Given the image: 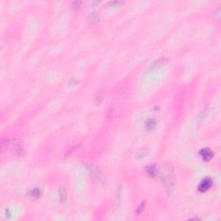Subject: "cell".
I'll return each instance as SVG.
<instances>
[{
	"label": "cell",
	"instance_id": "6da1fadb",
	"mask_svg": "<svg viewBox=\"0 0 221 221\" xmlns=\"http://www.w3.org/2000/svg\"><path fill=\"white\" fill-rule=\"evenodd\" d=\"M212 186H213V181H212V179H210V178H206V179H204V180L201 182V183L199 185V191L201 192V193H205V192L208 191V190L211 188Z\"/></svg>",
	"mask_w": 221,
	"mask_h": 221
},
{
	"label": "cell",
	"instance_id": "7a4b0ae2",
	"mask_svg": "<svg viewBox=\"0 0 221 221\" xmlns=\"http://www.w3.org/2000/svg\"><path fill=\"white\" fill-rule=\"evenodd\" d=\"M163 182H164L166 188L168 189H172L173 188V186H174V183H173V177L171 175L170 173H168V172H165L163 173Z\"/></svg>",
	"mask_w": 221,
	"mask_h": 221
},
{
	"label": "cell",
	"instance_id": "8992f818",
	"mask_svg": "<svg viewBox=\"0 0 221 221\" xmlns=\"http://www.w3.org/2000/svg\"><path fill=\"white\" fill-rule=\"evenodd\" d=\"M167 61V59H166V58H160V59L156 60V61H154V62H153V63L150 66L149 70H152V69H154L155 67H158V65L160 66L161 64L164 63V61Z\"/></svg>",
	"mask_w": 221,
	"mask_h": 221
},
{
	"label": "cell",
	"instance_id": "ba28073f",
	"mask_svg": "<svg viewBox=\"0 0 221 221\" xmlns=\"http://www.w3.org/2000/svg\"><path fill=\"white\" fill-rule=\"evenodd\" d=\"M59 199L61 202H64L67 200V192L63 188H61L59 189Z\"/></svg>",
	"mask_w": 221,
	"mask_h": 221
},
{
	"label": "cell",
	"instance_id": "5b68a950",
	"mask_svg": "<svg viewBox=\"0 0 221 221\" xmlns=\"http://www.w3.org/2000/svg\"><path fill=\"white\" fill-rule=\"evenodd\" d=\"M145 128L148 130V131H151L153 130L155 127H156V122L154 118H149L145 121Z\"/></svg>",
	"mask_w": 221,
	"mask_h": 221
},
{
	"label": "cell",
	"instance_id": "9c48e42d",
	"mask_svg": "<svg viewBox=\"0 0 221 221\" xmlns=\"http://www.w3.org/2000/svg\"><path fill=\"white\" fill-rule=\"evenodd\" d=\"M98 13L96 12H92L91 15H90V20L91 21H94V22H98L99 18H98Z\"/></svg>",
	"mask_w": 221,
	"mask_h": 221
},
{
	"label": "cell",
	"instance_id": "277c9868",
	"mask_svg": "<svg viewBox=\"0 0 221 221\" xmlns=\"http://www.w3.org/2000/svg\"><path fill=\"white\" fill-rule=\"evenodd\" d=\"M146 172L150 177H156L157 175V173H158L157 169L155 165H149L146 168Z\"/></svg>",
	"mask_w": 221,
	"mask_h": 221
},
{
	"label": "cell",
	"instance_id": "3957f363",
	"mask_svg": "<svg viewBox=\"0 0 221 221\" xmlns=\"http://www.w3.org/2000/svg\"><path fill=\"white\" fill-rule=\"evenodd\" d=\"M200 155L201 156L202 159H203L204 161H207V162L212 160L213 157H214V152H213L209 148H204V149H202V150L200 151Z\"/></svg>",
	"mask_w": 221,
	"mask_h": 221
},
{
	"label": "cell",
	"instance_id": "52a82bcc",
	"mask_svg": "<svg viewBox=\"0 0 221 221\" xmlns=\"http://www.w3.org/2000/svg\"><path fill=\"white\" fill-rule=\"evenodd\" d=\"M28 194L32 199H37L41 195V191H40L39 188H34L31 191H29Z\"/></svg>",
	"mask_w": 221,
	"mask_h": 221
},
{
	"label": "cell",
	"instance_id": "30bf717a",
	"mask_svg": "<svg viewBox=\"0 0 221 221\" xmlns=\"http://www.w3.org/2000/svg\"><path fill=\"white\" fill-rule=\"evenodd\" d=\"M144 206H145V201H143V202L139 206V207L137 208V215H139V214L143 212V208H144Z\"/></svg>",
	"mask_w": 221,
	"mask_h": 221
}]
</instances>
